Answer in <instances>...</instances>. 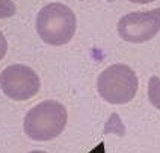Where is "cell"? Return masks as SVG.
<instances>
[{
	"instance_id": "6da1fadb",
	"label": "cell",
	"mask_w": 160,
	"mask_h": 153,
	"mask_svg": "<svg viewBox=\"0 0 160 153\" xmlns=\"http://www.w3.org/2000/svg\"><path fill=\"white\" fill-rule=\"evenodd\" d=\"M68 123V114L62 103L44 100L30 109L24 117L23 129L30 140L44 143L62 134Z\"/></svg>"
},
{
	"instance_id": "7a4b0ae2",
	"label": "cell",
	"mask_w": 160,
	"mask_h": 153,
	"mask_svg": "<svg viewBox=\"0 0 160 153\" xmlns=\"http://www.w3.org/2000/svg\"><path fill=\"white\" fill-rule=\"evenodd\" d=\"M36 32L50 45H65L72 40L77 27L76 14L63 3H48L36 15Z\"/></svg>"
},
{
	"instance_id": "3957f363",
	"label": "cell",
	"mask_w": 160,
	"mask_h": 153,
	"mask_svg": "<svg viewBox=\"0 0 160 153\" xmlns=\"http://www.w3.org/2000/svg\"><path fill=\"white\" fill-rule=\"evenodd\" d=\"M138 76L125 64H113L98 74V94L110 105H124L132 102L138 92Z\"/></svg>"
},
{
	"instance_id": "277c9868",
	"label": "cell",
	"mask_w": 160,
	"mask_h": 153,
	"mask_svg": "<svg viewBox=\"0 0 160 153\" xmlns=\"http://www.w3.org/2000/svg\"><path fill=\"white\" fill-rule=\"evenodd\" d=\"M39 87L36 71L23 64H12L0 73V88L11 100L26 102L38 94Z\"/></svg>"
},
{
	"instance_id": "5b68a950",
	"label": "cell",
	"mask_w": 160,
	"mask_h": 153,
	"mask_svg": "<svg viewBox=\"0 0 160 153\" xmlns=\"http://www.w3.org/2000/svg\"><path fill=\"white\" fill-rule=\"evenodd\" d=\"M160 32V8L132 12L118 21V35L127 43H145Z\"/></svg>"
},
{
	"instance_id": "8992f818",
	"label": "cell",
	"mask_w": 160,
	"mask_h": 153,
	"mask_svg": "<svg viewBox=\"0 0 160 153\" xmlns=\"http://www.w3.org/2000/svg\"><path fill=\"white\" fill-rule=\"evenodd\" d=\"M148 99L154 108L160 111V77L152 76L148 81Z\"/></svg>"
},
{
	"instance_id": "52a82bcc",
	"label": "cell",
	"mask_w": 160,
	"mask_h": 153,
	"mask_svg": "<svg viewBox=\"0 0 160 153\" xmlns=\"http://www.w3.org/2000/svg\"><path fill=\"white\" fill-rule=\"evenodd\" d=\"M15 3L12 0H0V18H9L15 14Z\"/></svg>"
},
{
	"instance_id": "ba28073f",
	"label": "cell",
	"mask_w": 160,
	"mask_h": 153,
	"mask_svg": "<svg viewBox=\"0 0 160 153\" xmlns=\"http://www.w3.org/2000/svg\"><path fill=\"white\" fill-rule=\"evenodd\" d=\"M6 52H8V41H6L5 35L0 30V61L6 56Z\"/></svg>"
},
{
	"instance_id": "9c48e42d",
	"label": "cell",
	"mask_w": 160,
	"mask_h": 153,
	"mask_svg": "<svg viewBox=\"0 0 160 153\" xmlns=\"http://www.w3.org/2000/svg\"><path fill=\"white\" fill-rule=\"evenodd\" d=\"M128 2L138 3V5H147V3H151V2H154V0H128Z\"/></svg>"
}]
</instances>
